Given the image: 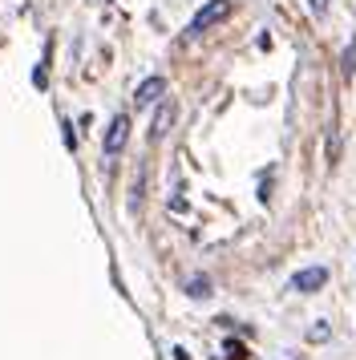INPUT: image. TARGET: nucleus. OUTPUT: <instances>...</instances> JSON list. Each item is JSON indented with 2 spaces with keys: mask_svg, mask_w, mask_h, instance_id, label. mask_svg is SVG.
Segmentation results:
<instances>
[{
  "mask_svg": "<svg viewBox=\"0 0 356 360\" xmlns=\"http://www.w3.org/2000/svg\"><path fill=\"white\" fill-rule=\"evenodd\" d=\"M227 13H231V0H207L198 13H194V20L186 25V33L198 37V33H207L210 25H219V20H227Z\"/></svg>",
  "mask_w": 356,
  "mask_h": 360,
  "instance_id": "obj_1",
  "label": "nucleus"
},
{
  "mask_svg": "<svg viewBox=\"0 0 356 360\" xmlns=\"http://www.w3.org/2000/svg\"><path fill=\"white\" fill-rule=\"evenodd\" d=\"M129 142V114H117L110 122V130H106V138H101V154L106 158H113V154H122Z\"/></svg>",
  "mask_w": 356,
  "mask_h": 360,
  "instance_id": "obj_2",
  "label": "nucleus"
},
{
  "mask_svg": "<svg viewBox=\"0 0 356 360\" xmlns=\"http://www.w3.org/2000/svg\"><path fill=\"white\" fill-rule=\"evenodd\" d=\"M324 283H328V267H304V271H295L291 276V292H304V295H312V292H320Z\"/></svg>",
  "mask_w": 356,
  "mask_h": 360,
  "instance_id": "obj_3",
  "label": "nucleus"
},
{
  "mask_svg": "<svg viewBox=\"0 0 356 360\" xmlns=\"http://www.w3.org/2000/svg\"><path fill=\"white\" fill-rule=\"evenodd\" d=\"M162 94H166V77H158V73H154V77H146V82L134 89V105H138V110H146V105H154Z\"/></svg>",
  "mask_w": 356,
  "mask_h": 360,
  "instance_id": "obj_4",
  "label": "nucleus"
},
{
  "mask_svg": "<svg viewBox=\"0 0 356 360\" xmlns=\"http://www.w3.org/2000/svg\"><path fill=\"white\" fill-rule=\"evenodd\" d=\"M174 122V105L170 101H162L158 105V114H154V122H150V142H158L162 134H166V126Z\"/></svg>",
  "mask_w": 356,
  "mask_h": 360,
  "instance_id": "obj_5",
  "label": "nucleus"
},
{
  "mask_svg": "<svg viewBox=\"0 0 356 360\" xmlns=\"http://www.w3.org/2000/svg\"><path fill=\"white\" fill-rule=\"evenodd\" d=\"M49 61H53V37H49V45H45V61L32 69V85H37V89H45L49 85Z\"/></svg>",
  "mask_w": 356,
  "mask_h": 360,
  "instance_id": "obj_6",
  "label": "nucleus"
},
{
  "mask_svg": "<svg viewBox=\"0 0 356 360\" xmlns=\"http://www.w3.org/2000/svg\"><path fill=\"white\" fill-rule=\"evenodd\" d=\"M186 292H191L194 300H203V295H210V279L207 276H194L191 283H186Z\"/></svg>",
  "mask_w": 356,
  "mask_h": 360,
  "instance_id": "obj_7",
  "label": "nucleus"
},
{
  "mask_svg": "<svg viewBox=\"0 0 356 360\" xmlns=\"http://www.w3.org/2000/svg\"><path fill=\"white\" fill-rule=\"evenodd\" d=\"M328 336H332V328L324 324V320H320V324H316V328H307V340H312V344H324V340H328Z\"/></svg>",
  "mask_w": 356,
  "mask_h": 360,
  "instance_id": "obj_8",
  "label": "nucleus"
},
{
  "mask_svg": "<svg viewBox=\"0 0 356 360\" xmlns=\"http://www.w3.org/2000/svg\"><path fill=\"white\" fill-rule=\"evenodd\" d=\"M352 69H356V41L348 45V53H344V77L352 82Z\"/></svg>",
  "mask_w": 356,
  "mask_h": 360,
  "instance_id": "obj_9",
  "label": "nucleus"
},
{
  "mask_svg": "<svg viewBox=\"0 0 356 360\" xmlns=\"http://www.w3.org/2000/svg\"><path fill=\"white\" fill-rule=\"evenodd\" d=\"M227 352H231L227 360H243V356H247V348H243L239 340H227Z\"/></svg>",
  "mask_w": 356,
  "mask_h": 360,
  "instance_id": "obj_10",
  "label": "nucleus"
},
{
  "mask_svg": "<svg viewBox=\"0 0 356 360\" xmlns=\"http://www.w3.org/2000/svg\"><path fill=\"white\" fill-rule=\"evenodd\" d=\"M65 146L77 150V138H73V126H69V122H65Z\"/></svg>",
  "mask_w": 356,
  "mask_h": 360,
  "instance_id": "obj_11",
  "label": "nucleus"
},
{
  "mask_svg": "<svg viewBox=\"0 0 356 360\" xmlns=\"http://www.w3.org/2000/svg\"><path fill=\"white\" fill-rule=\"evenodd\" d=\"M174 360H191L186 356V348H174Z\"/></svg>",
  "mask_w": 356,
  "mask_h": 360,
  "instance_id": "obj_12",
  "label": "nucleus"
}]
</instances>
